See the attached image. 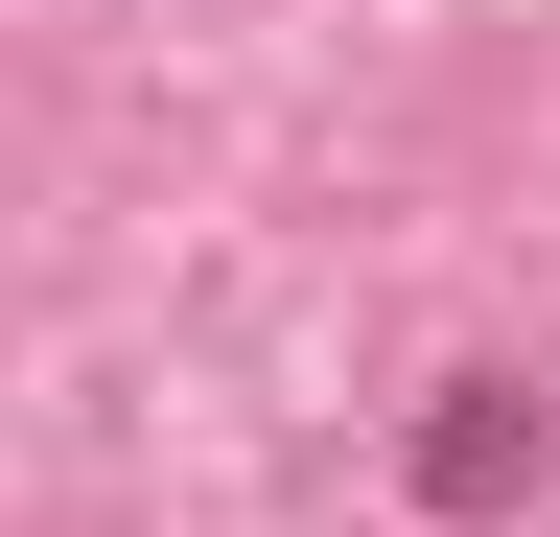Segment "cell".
Segmentation results:
<instances>
[{"mask_svg":"<svg viewBox=\"0 0 560 537\" xmlns=\"http://www.w3.org/2000/svg\"><path fill=\"white\" fill-rule=\"evenodd\" d=\"M537 467H560V397H537V374H444L420 444H397V491H420V514H537Z\"/></svg>","mask_w":560,"mask_h":537,"instance_id":"6da1fadb","label":"cell"}]
</instances>
